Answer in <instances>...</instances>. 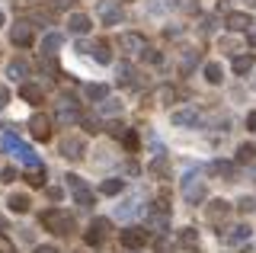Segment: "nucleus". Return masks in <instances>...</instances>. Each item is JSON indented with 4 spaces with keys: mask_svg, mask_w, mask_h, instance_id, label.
<instances>
[{
    "mask_svg": "<svg viewBox=\"0 0 256 253\" xmlns=\"http://www.w3.org/2000/svg\"><path fill=\"white\" fill-rule=\"evenodd\" d=\"M42 228L45 231H52V234H58V237H68V234H74V218L68 215V212H61V208H48V212H42Z\"/></svg>",
    "mask_w": 256,
    "mask_h": 253,
    "instance_id": "f257e3e1",
    "label": "nucleus"
},
{
    "mask_svg": "<svg viewBox=\"0 0 256 253\" xmlns=\"http://www.w3.org/2000/svg\"><path fill=\"white\" fill-rule=\"evenodd\" d=\"M4 148H6V151H10L13 157H20V160L26 164L29 170H32V167H42V160H38V157H36V151H32L29 144H22V141L16 138L13 132H6V135H4Z\"/></svg>",
    "mask_w": 256,
    "mask_h": 253,
    "instance_id": "f03ea898",
    "label": "nucleus"
},
{
    "mask_svg": "<svg viewBox=\"0 0 256 253\" xmlns=\"http://www.w3.org/2000/svg\"><path fill=\"white\" fill-rule=\"evenodd\" d=\"M54 118H58V125H77L80 122V106H77V100L74 96H61L58 100V109H54Z\"/></svg>",
    "mask_w": 256,
    "mask_h": 253,
    "instance_id": "7ed1b4c3",
    "label": "nucleus"
},
{
    "mask_svg": "<svg viewBox=\"0 0 256 253\" xmlns=\"http://www.w3.org/2000/svg\"><path fill=\"white\" fill-rule=\"evenodd\" d=\"M96 16L102 26H118L122 22V6L118 0H96Z\"/></svg>",
    "mask_w": 256,
    "mask_h": 253,
    "instance_id": "20e7f679",
    "label": "nucleus"
},
{
    "mask_svg": "<svg viewBox=\"0 0 256 253\" xmlns=\"http://www.w3.org/2000/svg\"><path fill=\"white\" fill-rule=\"evenodd\" d=\"M182 196H186L189 205H198L205 199V183L198 180V173H186L182 176Z\"/></svg>",
    "mask_w": 256,
    "mask_h": 253,
    "instance_id": "39448f33",
    "label": "nucleus"
},
{
    "mask_svg": "<svg viewBox=\"0 0 256 253\" xmlns=\"http://www.w3.org/2000/svg\"><path fill=\"white\" fill-rule=\"evenodd\" d=\"M10 42L16 45V48H29V45L36 42V29H32L29 20H20V22L10 29Z\"/></svg>",
    "mask_w": 256,
    "mask_h": 253,
    "instance_id": "423d86ee",
    "label": "nucleus"
},
{
    "mask_svg": "<svg viewBox=\"0 0 256 253\" xmlns=\"http://www.w3.org/2000/svg\"><path fill=\"white\" fill-rule=\"evenodd\" d=\"M118 240H122L125 250H141L144 244L150 240V231H144V228H125V231L118 234Z\"/></svg>",
    "mask_w": 256,
    "mask_h": 253,
    "instance_id": "0eeeda50",
    "label": "nucleus"
},
{
    "mask_svg": "<svg viewBox=\"0 0 256 253\" xmlns=\"http://www.w3.org/2000/svg\"><path fill=\"white\" fill-rule=\"evenodd\" d=\"M109 231H112V221L109 218H96L93 224L86 228V244H90V247H100V244L109 237Z\"/></svg>",
    "mask_w": 256,
    "mask_h": 253,
    "instance_id": "6e6552de",
    "label": "nucleus"
},
{
    "mask_svg": "<svg viewBox=\"0 0 256 253\" xmlns=\"http://www.w3.org/2000/svg\"><path fill=\"white\" fill-rule=\"evenodd\" d=\"M224 26L230 29V32H250L253 29V16L244 10H230L228 16H224Z\"/></svg>",
    "mask_w": 256,
    "mask_h": 253,
    "instance_id": "1a4fd4ad",
    "label": "nucleus"
},
{
    "mask_svg": "<svg viewBox=\"0 0 256 253\" xmlns=\"http://www.w3.org/2000/svg\"><path fill=\"white\" fill-rule=\"evenodd\" d=\"M61 154L68 157V160H80V157L86 154V141L77 138V135H64V141H61Z\"/></svg>",
    "mask_w": 256,
    "mask_h": 253,
    "instance_id": "9d476101",
    "label": "nucleus"
},
{
    "mask_svg": "<svg viewBox=\"0 0 256 253\" xmlns=\"http://www.w3.org/2000/svg\"><path fill=\"white\" fill-rule=\"evenodd\" d=\"M118 48H122L125 54H141L144 48H148V42H144L141 32H122L118 36Z\"/></svg>",
    "mask_w": 256,
    "mask_h": 253,
    "instance_id": "9b49d317",
    "label": "nucleus"
},
{
    "mask_svg": "<svg viewBox=\"0 0 256 253\" xmlns=\"http://www.w3.org/2000/svg\"><path fill=\"white\" fill-rule=\"evenodd\" d=\"M29 135L36 141H48L52 138V118L48 116H32L29 118Z\"/></svg>",
    "mask_w": 256,
    "mask_h": 253,
    "instance_id": "f8f14e48",
    "label": "nucleus"
},
{
    "mask_svg": "<svg viewBox=\"0 0 256 253\" xmlns=\"http://www.w3.org/2000/svg\"><path fill=\"white\" fill-rule=\"evenodd\" d=\"M205 215H208V221H212V224L221 231V224H224V221H228V215H230V202L214 199L212 205H208V212H205Z\"/></svg>",
    "mask_w": 256,
    "mask_h": 253,
    "instance_id": "ddd939ff",
    "label": "nucleus"
},
{
    "mask_svg": "<svg viewBox=\"0 0 256 253\" xmlns=\"http://www.w3.org/2000/svg\"><path fill=\"white\" fill-rule=\"evenodd\" d=\"M246 240H250V224H234V228L224 231V244H228V247H240V244H246Z\"/></svg>",
    "mask_w": 256,
    "mask_h": 253,
    "instance_id": "4468645a",
    "label": "nucleus"
},
{
    "mask_svg": "<svg viewBox=\"0 0 256 253\" xmlns=\"http://www.w3.org/2000/svg\"><path fill=\"white\" fill-rule=\"evenodd\" d=\"M170 122L180 125V128H196V125H198V112H196V109H173Z\"/></svg>",
    "mask_w": 256,
    "mask_h": 253,
    "instance_id": "2eb2a0df",
    "label": "nucleus"
},
{
    "mask_svg": "<svg viewBox=\"0 0 256 253\" xmlns=\"http://www.w3.org/2000/svg\"><path fill=\"white\" fill-rule=\"evenodd\" d=\"M148 231H154V234L170 231V212H154V208H150V215H148Z\"/></svg>",
    "mask_w": 256,
    "mask_h": 253,
    "instance_id": "dca6fc26",
    "label": "nucleus"
},
{
    "mask_svg": "<svg viewBox=\"0 0 256 253\" xmlns=\"http://www.w3.org/2000/svg\"><path fill=\"white\" fill-rule=\"evenodd\" d=\"M90 26H93V20L86 16V13H70L68 16V32H74V36L90 32Z\"/></svg>",
    "mask_w": 256,
    "mask_h": 253,
    "instance_id": "f3484780",
    "label": "nucleus"
},
{
    "mask_svg": "<svg viewBox=\"0 0 256 253\" xmlns=\"http://www.w3.org/2000/svg\"><path fill=\"white\" fill-rule=\"evenodd\" d=\"M148 173H150V176H157V180H166V176H170V157L157 154L154 160L148 164Z\"/></svg>",
    "mask_w": 256,
    "mask_h": 253,
    "instance_id": "a211bd4d",
    "label": "nucleus"
},
{
    "mask_svg": "<svg viewBox=\"0 0 256 253\" xmlns=\"http://www.w3.org/2000/svg\"><path fill=\"white\" fill-rule=\"evenodd\" d=\"M26 74H29V64L22 58H13L10 64H6V77L10 80H20V84H26Z\"/></svg>",
    "mask_w": 256,
    "mask_h": 253,
    "instance_id": "6ab92c4d",
    "label": "nucleus"
},
{
    "mask_svg": "<svg viewBox=\"0 0 256 253\" xmlns=\"http://www.w3.org/2000/svg\"><path fill=\"white\" fill-rule=\"evenodd\" d=\"M6 205H10V212H13V215H26L32 202H29V196H26V192H13L10 199H6Z\"/></svg>",
    "mask_w": 256,
    "mask_h": 253,
    "instance_id": "aec40b11",
    "label": "nucleus"
},
{
    "mask_svg": "<svg viewBox=\"0 0 256 253\" xmlns=\"http://www.w3.org/2000/svg\"><path fill=\"white\" fill-rule=\"evenodd\" d=\"M61 42H64V38H61L58 32H48V36L42 38V58H54V54H58V48H61Z\"/></svg>",
    "mask_w": 256,
    "mask_h": 253,
    "instance_id": "412c9836",
    "label": "nucleus"
},
{
    "mask_svg": "<svg viewBox=\"0 0 256 253\" xmlns=\"http://www.w3.org/2000/svg\"><path fill=\"white\" fill-rule=\"evenodd\" d=\"M212 173H214V176H224L228 183H234V180H237V167H234V164H228V160H214L212 164Z\"/></svg>",
    "mask_w": 256,
    "mask_h": 253,
    "instance_id": "4be33fe9",
    "label": "nucleus"
},
{
    "mask_svg": "<svg viewBox=\"0 0 256 253\" xmlns=\"http://www.w3.org/2000/svg\"><path fill=\"white\" fill-rule=\"evenodd\" d=\"M20 96L26 100V102H32V106H38V102H42V86H38V84H22L20 86Z\"/></svg>",
    "mask_w": 256,
    "mask_h": 253,
    "instance_id": "5701e85b",
    "label": "nucleus"
},
{
    "mask_svg": "<svg viewBox=\"0 0 256 253\" xmlns=\"http://www.w3.org/2000/svg\"><path fill=\"white\" fill-rule=\"evenodd\" d=\"M70 192H74V202L80 205V208H93L96 199H93V192H90V186H86V183L77 186V189H70Z\"/></svg>",
    "mask_w": 256,
    "mask_h": 253,
    "instance_id": "b1692460",
    "label": "nucleus"
},
{
    "mask_svg": "<svg viewBox=\"0 0 256 253\" xmlns=\"http://www.w3.org/2000/svg\"><path fill=\"white\" fill-rule=\"evenodd\" d=\"M180 247L182 250H196L198 247V231L196 228H182L180 231Z\"/></svg>",
    "mask_w": 256,
    "mask_h": 253,
    "instance_id": "393cba45",
    "label": "nucleus"
},
{
    "mask_svg": "<svg viewBox=\"0 0 256 253\" xmlns=\"http://www.w3.org/2000/svg\"><path fill=\"white\" fill-rule=\"evenodd\" d=\"M202 74H205V80H208V84H221V80H224V70H221L218 61H208V64L202 68Z\"/></svg>",
    "mask_w": 256,
    "mask_h": 253,
    "instance_id": "a878e982",
    "label": "nucleus"
},
{
    "mask_svg": "<svg viewBox=\"0 0 256 253\" xmlns=\"http://www.w3.org/2000/svg\"><path fill=\"white\" fill-rule=\"evenodd\" d=\"M86 100H90V102H100V100H106L109 96V86L106 84H86Z\"/></svg>",
    "mask_w": 256,
    "mask_h": 253,
    "instance_id": "bb28decb",
    "label": "nucleus"
},
{
    "mask_svg": "<svg viewBox=\"0 0 256 253\" xmlns=\"http://www.w3.org/2000/svg\"><path fill=\"white\" fill-rule=\"evenodd\" d=\"M250 70H253V54H237L234 58V74L244 77V74H250Z\"/></svg>",
    "mask_w": 256,
    "mask_h": 253,
    "instance_id": "cd10ccee",
    "label": "nucleus"
},
{
    "mask_svg": "<svg viewBox=\"0 0 256 253\" xmlns=\"http://www.w3.org/2000/svg\"><path fill=\"white\" fill-rule=\"evenodd\" d=\"M90 54H93L96 61H100V64H109V61H112V54H109V45H106V42H93V45H90Z\"/></svg>",
    "mask_w": 256,
    "mask_h": 253,
    "instance_id": "c85d7f7f",
    "label": "nucleus"
},
{
    "mask_svg": "<svg viewBox=\"0 0 256 253\" xmlns=\"http://www.w3.org/2000/svg\"><path fill=\"white\" fill-rule=\"evenodd\" d=\"M125 189V180H118V176H112V180H106V183L100 186V192L102 196H118Z\"/></svg>",
    "mask_w": 256,
    "mask_h": 253,
    "instance_id": "c756f323",
    "label": "nucleus"
},
{
    "mask_svg": "<svg viewBox=\"0 0 256 253\" xmlns=\"http://www.w3.org/2000/svg\"><path fill=\"white\" fill-rule=\"evenodd\" d=\"M253 157H256V144L244 141V144L237 148V164H253Z\"/></svg>",
    "mask_w": 256,
    "mask_h": 253,
    "instance_id": "7c9ffc66",
    "label": "nucleus"
},
{
    "mask_svg": "<svg viewBox=\"0 0 256 253\" xmlns=\"http://www.w3.org/2000/svg\"><path fill=\"white\" fill-rule=\"evenodd\" d=\"M118 84H122V86L134 84V68L128 64V61H122V64H118Z\"/></svg>",
    "mask_w": 256,
    "mask_h": 253,
    "instance_id": "2f4dec72",
    "label": "nucleus"
},
{
    "mask_svg": "<svg viewBox=\"0 0 256 253\" xmlns=\"http://www.w3.org/2000/svg\"><path fill=\"white\" fill-rule=\"evenodd\" d=\"M100 112L102 116H118V112H122V102H116V100H100Z\"/></svg>",
    "mask_w": 256,
    "mask_h": 253,
    "instance_id": "473e14b6",
    "label": "nucleus"
},
{
    "mask_svg": "<svg viewBox=\"0 0 256 253\" xmlns=\"http://www.w3.org/2000/svg\"><path fill=\"white\" fill-rule=\"evenodd\" d=\"M26 180H29L32 186H45V167H32Z\"/></svg>",
    "mask_w": 256,
    "mask_h": 253,
    "instance_id": "72a5a7b5",
    "label": "nucleus"
},
{
    "mask_svg": "<svg viewBox=\"0 0 256 253\" xmlns=\"http://www.w3.org/2000/svg\"><path fill=\"white\" fill-rule=\"evenodd\" d=\"M134 212H138V199H128L122 208H118V218H132Z\"/></svg>",
    "mask_w": 256,
    "mask_h": 253,
    "instance_id": "f704fd0d",
    "label": "nucleus"
},
{
    "mask_svg": "<svg viewBox=\"0 0 256 253\" xmlns=\"http://www.w3.org/2000/svg\"><path fill=\"white\" fill-rule=\"evenodd\" d=\"M122 138H125L128 151H138V132H122Z\"/></svg>",
    "mask_w": 256,
    "mask_h": 253,
    "instance_id": "c9c22d12",
    "label": "nucleus"
},
{
    "mask_svg": "<svg viewBox=\"0 0 256 253\" xmlns=\"http://www.w3.org/2000/svg\"><path fill=\"white\" fill-rule=\"evenodd\" d=\"M157 96H160V102H173V96H176V90H173V86H164V90H160Z\"/></svg>",
    "mask_w": 256,
    "mask_h": 253,
    "instance_id": "e433bc0d",
    "label": "nucleus"
},
{
    "mask_svg": "<svg viewBox=\"0 0 256 253\" xmlns=\"http://www.w3.org/2000/svg\"><path fill=\"white\" fill-rule=\"evenodd\" d=\"M61 196H64V189H58V186H48V199H52V202H61Z\"/></svg>",
    "mask_w": 256,
    "mask_h": 253,
    "instance_id": "4c0bfd02",
    "label": "nucleus"
},
{
    "mask_svg": "<svg viewBox=\"0 0 256 253\" xmlns=\"http://www.w3.org/2000/svg\"><path fill=\"white\" fill-rule=\"evenodd\" d=\"M64 180H68V186H70V189H77V186H84V180H80V176H77V173H68V176H64Z\"/></svg>",
    "mask_w": 256,
    "mask_h": 253,
    "instance_id": "58836bf2",
    "label": "nucleus"
},
{
    "mask_svg": "<svg viewBox=\"0 0 256 253\" xmlns=\"http://www.w3.org/2000/svg\"><path fill=\"white\" fill-rule=\"evenodd\" d=\"M122 132H125V125H122V122H112V125H109V135H116V138H118Z\"/></svg>",
    "mask_w": 256,
    "mask_h": 253,
    "instance_id": "ea45409f",
    "label": "nucleus"
},
{
    "mask_svg": "<svg viewBox=\"0 0 256 253\" xmlns=\"http://www.w3.org/2000/svg\"><path fill=\"white\" fill-rule=\"evenodd\" d=\"M144 52H148V61H150V64H160V52H154V48H144Z\"/></svg>",
    "mask_w": 256,
    "mask_h": 253,
    "instance_id": "a19ab883",
    "label": "nucleus"
},
{
    "mask_svg": "<svg viewBox=\"0 0 256 253\" xmlns=\"http://www.w3.org/2000/svg\"><path fill=\"white\" fill-rule=\"evenodd\" d=\"M0 253H13V244L6 237H0Z\"/></svg>",
    "mask_w": 256,
    "mask_h": 253,
    "instance_id": "79ce46f5",
    "label": "nucleus"
},
{
    "mask_svg": "<svg viewBox=\"0 0 256 253\" xmlns=\"http://www.w3.org/2000/svg\"><path fill=\"white\" fill-rule=\"evenodd\" d=\"M0 176H4V180H6V183H13V180H16V170H13V167H6L4 173H0Z\"/></svg>",
    "mask_w": 256,
    "mask_h": 253,
    "instance_id": "37998d69",
    "label": "nucleus"
},
{
    "mask_svg": "<svg viewBox=\"0 0 256 253\" xmlns=\"http://www.w3.org/2000/svg\"><path fill=\"white\" fill-rule=\"evenodd\" d=\"M6 102H10V93H6V86H0V109H4Z\"/></svg>",
    "mask_w": 256,
    "mask_h": 253,
    "instance_id": "c03bdc74",
    "label": "nucleus"
},
{
    "mask_svg": "<svg viewBox=\"0 0 256 253\" xmlns=\"http://www.w3.org/2000/svg\"><path fill=\"white\" fill-rule=\"evenodd\" d=\"M246 128H250V132H256V109H253L250 116H246Z\"/></svg>",
    "mask_w": 256,
    "mask_h": 253,
    "instance_id": "a18cd8bd",
    "label": "nucleus"
},
{
    "mask_svg": "<svg viewBox=\"0 0 256 253\" xmlns=\"http://www.w3.org/2000/svg\"><path fill=\"white\" fill-rule=\"evenodd\" d=\"M237 208H240V212H250V208H253V199H240Z\"/></svg>",
    "mask_w": 256,
    "mask_h": 253,
    "instance_id": "49530a36",
    "label": "nucleus"
},
{
    "mask_svg": "<svg viewBox=\"0 0 256 253\" xmlns=\"http://www.w3.org/2000/svg\"><path fill=\"white\" fill-rule=\"evenodd\" d=\"M36 253H58V247H48L45 244V247H36Z\"/></svg>",
    "mask_w": 256,
    "mask_h": 253,
    "instance_id": "de8ad7c7",
    "label": "nucleus"
},
{
    "mask_svg": "<svg viewBox=\"0 0 256 253\" xmlns=\"http://www.w3.org/2000/svg\"><path fill=\"white\" fill-rule=\"evenodd\" d=\"M54 4H58V6H70V4H74V0H54Z\"/></svg>",
    "mask_w": 256,
    "mask_h": 253,
    "instance_id": "09e8293b",
    "label": "nucleus"
},
{
    "mask_svg": "<svg viewBox=\"0 0 256 253\" xmlns=\"http://www.w3.org/2000/svg\"><path fill=\"white\" fill-rule=\"evenodd\" d=\"M0 26H4V10H0Z\"/></svg>",
    "mask_w": 256,
    "mask_h": 253,
    "instance_id": "8fccbe9b",
    "label": "nucleus"
},
{
    "mask_svg": "<svg viewBox=\"0 0 256 253\" xmlns=\"http://www.w3.org/2000/svg\"><path fill=\"white\" fill-rule=\"evenodd\" d=\"M246 4H250V6H256V0H246Z\"/></svg>",
    "mask_w": 256,
    "mask_h": 253,
    "instance_id": "3c124183",
    "label": "nucleus"
}]
</instances>
